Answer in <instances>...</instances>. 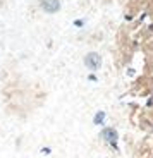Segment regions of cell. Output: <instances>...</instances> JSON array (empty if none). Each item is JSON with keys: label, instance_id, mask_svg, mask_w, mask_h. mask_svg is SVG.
<instances>
[{"label": "cell", "instance_id": "3957f363", "mask_svg": "<svg viewBox=\"0 0 153 158\" xmlns=\"http://www.w3.org/2000/svg\"><path fill=\"white\" fill-rule=\"evenodd\" d=\"M102 138L105 139L107 143H110L112 146H115V141H117L119 134H117V131H115V129H112V127H107V129H103Z\"/></svg>", "mask_w": 153, "mask_h": 158}, {"label": "cell", "instance_id": "277c9868", "mask_svg": "<svg viewBox=\"0 0 153 158\" xmlns=\"http://www.w3.org/2000/svg\"><path fill=\"white\" fill-rule=\"evenodd\" d=\"M103 118H105V112H98V114L95 115V124H102Z\"/></svg>", "mask_w": 153, "mask_h": 158}, {"label": "cell", "instance_id": "6da1fadb", "mask_svg": "<svg viewBox=\"0 0 153 158\" xmlns=\"http://www.w3.org/2000/svg\"><path fill=\"white\" fill-rule=\"evenodd\" d=\"M84 64H86L88 69L96 71V69L102 67V57H100L98 53H95V52H90V53L84 57Z\"/></svg>", "mask_w": 153, "mask_h": 158}, {"label": "cell", "instance_id": "7a4b0ae2", "mask_svg": "<svg viewBox=\"0 0 153 158\" xmlns=\"http://www.w3.org/2000/svg\"><path fill=\"white\" fill-rule=\"evenodd\" d=\"M41 9L48 14H55L60 9V0H40Z\"/></svg>", "mask_w": 153, "mask_h": 158}]
</instances>
